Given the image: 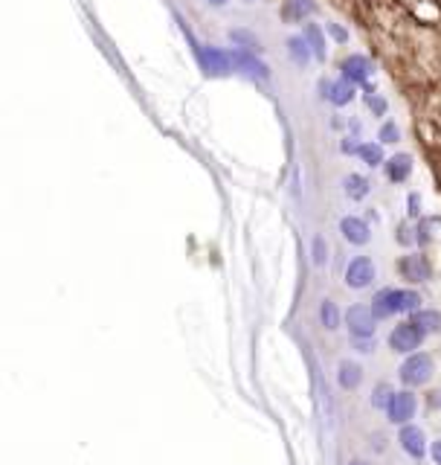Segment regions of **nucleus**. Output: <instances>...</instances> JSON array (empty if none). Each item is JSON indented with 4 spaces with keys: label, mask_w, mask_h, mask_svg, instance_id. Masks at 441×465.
<instances>
[{
    "label": "nucleus",
    "mask_w": 441,
    "mask_h": 465,
    "mask_svg": "<svg viewBox=\"0 0 441 465\" xmlns=\"http://www.w3.org/2000/svg\"><path fill=\"white\" fill-rule=\"evenodd\" d=\"M198 56H201V64L210 76H227L236 67H232V53H224L218 47H198Z\"/></svg>",
    "instance_id": "6"
},
{
    "label": "nucleus",
    "mask_w": 441,
    "mask_h": 465,
    "mask_svg": "<svg viewBox=\"0 0 441 465\" xmlns=\"http://www.w3.org/2000/svg\"><path fill=\"white\" fill-rule=\"evenodd\" d=\"M360 160L366 166H386V157H383V149H381V143H363L360 145Z\"/></svg>",
    "instance_id": "22"
},
{
    "label": "nucleus",
    "mask_w": 441,
    "mask_h": 465,
    "mask_svg": "<svg viewBox=\"0 0 441 465\" xmlns=\"http://www.w3.org/2000/svg\"><path fill=\"white\" fill-rule=\"evenodd\" d=\"M421 309V294L407 291V288H383L377 297L372 300V311L377 320L392 314H407V311H418Z\"/></svg>",
    "instance_id": "1"
},
{
    "label": "nucleus",
    "mask_w": 441,
    "mask_h": 465,
    "mask_svg": "<svg viewBox=\"0 0 441 465\" xmlns=\"http://www.w3.org/2000/svg\"><path fill=\"white\" fill-rule=\"evenodd\" d=\"M244 3H255V0H244Z\"/></svg>",
    "instance_id": "36"
},
{
    "label": "nucleus",
    "mask_w": 441,
    "mask_h": 465,
    "mask_svg": "<svg viewBox=\"0 0 441 465\" xmlns=\"http://www.w3.org/2000/svg\"><path fill=\"white\" fill-rule=\"evenodd\" d=\"M314 12V0H285L281 6V21L288 23H299Z\"/></svg>",
    "instance_id": "14"
},
{
    "label": "nucleus",
    "mask_w": 441,
    "mask_h": 465,
    "mask_svg": "<svg viewBox=\"0 0 441 465\" xmlns=\"http://www.w3.org/2000/svg\"><path fill=\"white\" fill-rule=\"evenodd\" d=\"M314 265H325V239L323 236L314 239Z\"/></svg>",
    "instance_id": "27"
},
{
    "label": "nucleus",
    "mask_w": 441,
    "mask_h": 465,
    "mask_svg": "<svg viewBox=\"0 0 441 465\" xmlns=\"http://www.w3.org/2000/svg\"><path fill=\"white\" fill-rule=\"evenodd\" d=\"M383 169H386V178L392 183H403L412 175V157L410 154H395V157H389Z\"/></svg>",
    "instance_id": "13"
},
{
    "label": "nucleus",
    "mask_w": 441,
    "mask_h": 465,
    "mask_svg": "<svg viewBox=\"0 0 441 465\" xmlns=\"http://www.w3.org/2000/svg\"><path fill=\"white\" fill-rule=\"evenodd\" d=\"M421 340H424V332H421V326H415V323H401L392 329V335H389V346L401 352V355H412L415 349L421 346Z\"/></svg>",
    "instance_id": "3"
},
{
    "label": "nucleus",
    "mask_w": 441,
    "mask_h": 465,
    "mask_svg": "<svg viewBox=\"0 0 441 465\" xmlns=\"http://www.w3.org/2000/svg\"><path fill=\"white\" fill-rule=\"evenodd\" d=\"M229 41L236 44V50H247V53H259V50H262V41L255 38L250 29H232V32H229Z\"/></svg>",
    "instance_id": "20"
},
{
    "label": "nucleus",
    "mask_w": 441,
    "mask_h": 465,
    "mask_svg": "<svg viewBox=\"0 0 441 465\" xmlns=\"http://www.w3.org/2000/svg\"><path fill=\"white\" fill-rule=\"evenodd\" d=\"M433 378V358L424 352H412L401 366V381L407 387H421Z\"/></svg>",
    "instance_id": "2"
},
{
    "label": "nucleus",
    "mask_w": 441,
    "mask_h": 465,
    "mask_svg": "<svg viewBox=\"0 0 441 465\" xmlns=\"http://www.w3.org/2000/svg\"><path fill=\"white\" fill-rule=\"evenodd\" d=\"M351 465H369V462H363V460H354Z\"/></svg>",
    "instance_id": "35"
},
{
    "label": "nucleus",
    "mask_w": 441,
    "mask_h": 465,
    "mask_svg": "<svg viewBox=\"0 0 441 465\" xmlns=\"http://www.w3.org/2000/svg\"><path fill=\"white\" fill-rule=\"evenodd\" d=\"M232 67H236L238 73H244L247 79H255V82L270 79V67L255 58V53H247V50H232Z\"/></svg>",
    "instance_id": "4"
},
{
    "label": "nucleus",
    "mask_w": 441,
    "mask_h": 465,
    "mask_svg": "<svg viewBox=\"0 0 441 465\" xmlns=\"http://www.w3.org/2000/svg\"><path fill=\"white\" fill-rule=\"evenodd\" d=\"M288 53H290V58L297 61L299 67H305V64H308V61L314 58L311 47H308V41H305L302 35H293V38H288Z\"/></svg>",
    "instance_id": "19"
},
{
    "label": "nucleus",
    "mask_w": 441,
    "mask_h": 465,
    "mask_svg": "<svg viewBox=\"0 0 441 465\" xmlns=\"http://www.w3.org/2000/svg\"><path fill=\"white\" fill-rule=\"evenodd\" d=\"M357 344V352H372L375 349V337H354Z\"/></svg>",
    "instance_id": "30"
},
{
    "label": "nucleus",
    "mask_w": 441,
    "mask_h": 465,
    "mask_svg": "<svg viewBox=\"0 0 441 465\" xmlns=\"http://www.w3.org/2000/svg\"><path fill=\"white\" fill-rule=\"evenodd\" d=\"M340 70H342V79L346 82H351L354 88L357 84H369V76H372V61L366 58V56H349L346 61L340 64Z\"/></svg>",
    "instance_id": "8"
},
{
    "label": "nucleus",
    "mask_w": 441,
    "mask_h": 465,
    "mask_svg": "<svg viewBox=\"0 0 441 465\" xmlns=\"http://www.w3.org/2000/svg\"><path fill=\"white\" fill-rule=\"evenodd\" d=\"M372 279H375V262L369 256H354L346 267V285L360 291V288H369Z\"/></svg>",
    "instance_id": "7"
},
{
    "label": "nucleus",
    "mask_w": 441,
    "mask_h": 465,
    "mask_svg": "<svg viewBox=\"0 0 441 465\" xmlns=\"http://www.w3.org/2000/svg\"><path fill=\"white\" fill-rule=\"evenodd\" d=\"M398 442H401V448L407 451L410 457H415V460H421V457L427 454V439H424V431H421V427H415V425H403V431H401V436H398Z\"/></svg>",
    "instance_id": "10"
},
{
    "label": "nucleus",
    "mask_w": 441,
    "mask_h": 465,
    "mask_svg": "<svg viewBox=\"0 0 441 465\" xmlns=\"http://www.w3.org/2000/svg\"><path fill=\"white\" fill-rule=\"evenodd\" d=\"M410 215H412V218L421 215V195H418V192L410 195Z\"/></svg>",
    "instance_id": "29"
},
{
    "label": "nucleus",
    "mask_w": 441,
    "mask_h": 465,
    "mask_svg": "<svg viewBox=\"0 0 441 465\" xmlns=\"http://www.w3.org/2000/svg\"><path fill=\"white\" fill-rule=\"evenodd\" d=\"M366 105H369V111H372L375 117H383V114H386V108H389L383 96H381V93H375L372 84H366Z\"/></svg>",
    "instance_id": "24"
},
{
    "label": "nucleus",
    "mask_w": 441,
    "mask_h": 465,
    "mask_svg": "<svg viewBox=\"0 0 441 465\" xmlns=\"http://www.w3.org/2000/svg\"><path fill=\"white\" fill-rule=\"evenodd\" d=\"M328 35H331L334 41H340V44H346V41H349V32L342 29L340 23H328Z\"/></svg>",
    "instance_id": "28"
},
{
    "label": "nucleus",
    "mask_w": 441,
    "mask_h": 465,
    "mask_svg": "<svg viewBox=\"0 0 441 465\" xmlns=\"http://www.w3.org/2000/svg\"><path fill=\"white\" fill-rule=\"evenodd\" d=\"M206 3H210V6H215V9H220V6H227L229 0H206Z\"/></svg>",
    "instance_id": "34"
},
{
    "label": "nucleus",
    "mask_w": 441,
    "mask_h": 465,
    "mask_svg": "<svg viewBox=\"0 0 441 465\" xmlns=\"http://www.w3.org/2000/svg\"><path fill=\"white\" fill-rule=\"evenodd\" d=\"M410 239H412V236H410V227H407V224H401V227H398V241H401V244H407Z\"/></svg>",
    "instance_id": "32"
},
{
    "label": "nucleus",
    "mask_w": 441,
    "mask_h": 465,
    "mask_svg": "<svg viewBox=\"0 0 441 465\" xmlns=\"http://www.w3.org/2000/svg\"><path fill=\"white\" fill-rule=\"evenodd\" d=\"M346 320H349L351 337H375V320L377 317H375V311L369 309V305H351Z\"/></svg>",
    "instance_id": "5"
},
{
    "label": "nucleus",
    "mask_w": 441,
    "mask_h": 465,
    "mask_svg": "<svg viewBox=\"0 0 441 465\" xmlns=\"http://www.w3.org/2000/svg\"><path fill=\"white\" fill-rule=\"evenodd\" d=\"M320 320H323V326L328 329V332L340 326V311H337V305L331 302V300H325V302L320 305Z\"/></svg>",
    "instance_id": "23"
},
{
    "label": "nucleus",
    "mask_w": 441,
    "mask_h": 465,
    "mask_svg": "<svg viewBox=\"0 0 441 465\" xmlns=\"http://www.w3.org/2000/svg\"><path fill=\"white\" fill-rule=\"evenodd\" d=\"M340 232L351 244H366V241H369V224H366L363 218H357V215H346V218H342V222H340Z\"/></svg>",
    "instance_id": "12"
},
{
    "label": "nucleus",
    "mask_w": 441,
    "mask_h": 465,
    "mask_svg": "<svg viewBox=\"0 0 441 465\" xmlns=\"http://www.w3.org/2000/svg\"><path fill=\"white\" fill-rule=\"evenodd\" d=\"M392 396H395V390H392L389 384H377L375 396H372V407L386 410V407H389V401H392Z\"/></svg>",
    "instance_id": "25"
},
{
    "label": "nucleus",
    "mask_w": 441,
    "mask_h": 465,
    "mask_svg": "<svg viewBox=\"0 0 441 465\" xmlns=\"http://www.w3.org/2000/svg\"><path fill=\"white\" fill-rule=\"evenodd\" d=\"M377 140H381V145L398 143V140H401V128L395 126V122H383L381 131H377Z\"/></svg>",
    "instance_id": "26"
},
{
    "label": "nucleus",
    "mask_w": 441,
    "mask_h": 465,
    "mask_svg": "<svg viewBox=\"0 0 441 465\" xmlns=\"http://www.w3.org/2000/svg\"><path fill=\"white\" fill-rule=\"evenodd\" d=\"M401 274H403V279H410V283H424V279L430 276V265H427L424 256L410 253L401 259Z\"/></svg>",
    "instance_id": "11"
},
{
    "label": "nucleus",
    "mask_w": 441,
    "mask_h": 465,
    "mask_svg": "<svg viewBox=\"0 0 441 465\" xmlns=\"http://www.w3.org/2000/svg\"><path fill=\"white\" fill-rule=\"evenodd\" d=\"M302 38L308 41V47H311V53H314V58H325V32L316 27V23H305V29H302Z\"/></svg>",
    "instance_id": "18"
},
{
    "label": "nucleus",
    "mask_w": 441,
    "mask_h": 465,
    "mask_svg": "<svg viewBox=\"0 0 441 465\" xmlns=\"http://www.w3.org/2000/svg\"><path fill=\"white\" fill-rule=\"evenodd\" d=\"M337 381L342 390H357L363 381V366L354 363V361H342L340 363V372H337Z\"/></svg>",
    "instance_id": "15"
},
{
    "label": "nucleus",
    "mask_w": 441,
    "mask_h": 465,
    "mask_svg": "<svg viewBox=\"0 0 441 465\" xmlns=\"http://www.w3.org/2000/svg\"><path fill=\"white\" fill-rule=\"evenodd\" d=\"M325 99L331 102V105H337V108H342V105H349L351 99H354V84L351 82H331L328 84V96Z\"/></svg>",
    "instance_id": "16"
},
{
    "label": "nucleus",
    "mask_w": 441,
    "mask_h": 465,
    "mask_svg": "<svg viewBox=\"0 0 441 465\" xmlns=\"http://www.w3.org/2000/svg\"><path fill=\"white\" fill-rule=\"evenodd\" d=\"M369 189H372V183L363 175H346V180H342V192H346L351 201H363L366 195H369Z\"/></svg>",
    "instance_id": "17"
},
{
    "label": "nucleus",
    "mask_w": 441,
    "mask_h": 465,
    "mask_svg": "<svg viewBox=\"0 0 441 465\" xmlns=\"http://www.w3.org/2000/svg\"><path fill=\"white\" fill-rule=\"evenodd\" d=\"M340 149H342V154H360V143H354V140L349 143V140H346V143L340 145Z\"/></svg>",
    "instance_id": "31"
},
{
    "label": "nucleus",
    "mask_w": 441,
    "mask_h": 465,
    "mask_svg": "<svg viewBox=\"0 0 441 465\" xmlns=\"http://www.w3.org/2000/svg\"><path fill=\"white\" fill-rule=\"evenodd\" d=\"M415 396L407 393V390H401V393L392 396L389 401V407H386V416H389V422H395V425H407L412 416H415Z\"/></svg>",
    "instance_id": "9"
},
{
    "label": "nucleus",
    "mask_w": 441,
    "mask_h": 465,
    "mask_svg": "<svg viewBox=\"0 0 441 465\" xmlns=\"http://www.w3.org/2000/svg\"><path fill=\"white\" fill-rule=\"evenodd\" d=\"M433 460H436V465H441V439L433 442Z\"/></svg>",
    "instance_id": "33"
},
{
    "label": "nucleus",
    "mask_w": 441,
    "mask_h": 465,
    "mask_svg": "<svg viewBox=\"0 0 441 465\" xmlns=\"http://www.w3.org/2000/svg\"><path fill=\"white\" fill-rule=\"evenodd\" d=\"M415 326H421V332L424 335H430V332H438L441 329V314L438 311H430V309H418L415 311Z\"/></svg>",
    "instance_id": "21"
}]
</instances>
